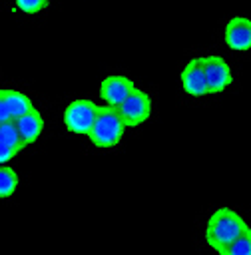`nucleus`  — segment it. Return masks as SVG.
<instances>
[{"mask_svg":"<svg viewBox=\"0 0 251 255\" xmlns=\"http://www.w3.org/2000/svg\"><path fill=\"white\" fill-rule=\"evenodd\" d=\"M126 122L120 116L116 106H98L96 118L92 122V128L88 131L90 141L100 149H112L116 147L124 133H126Z\"/></svg>","mask_w":251,"mask_h":255,"instance_id":"obj_2","label":"nucleus"},{"mask_svg":"<svg viewBox=\"0 0 251 255\" xmlns=\"http://www.w3.org/2000/svg\"><path fill=\"white\" fill-rule=\"evenodd\" d=\"M0 139L4 143H8L10 147H14L16 151H22L26 147V143H24V139H22L14 120H6V122L0 124Z\"/></svg>","mask_w":251,"mask_h":255,"instance_id":"obj_11","label":"nucleus"},{"mask_svg":"<svg viewBox=\"0 0 251 255\" xmlns=\"http://www.w3.org/2000/svg\"><path fill=\"white\" fill-rule=\"evenodd\" d=\"M98 104L92 100H74L66 110H64V124L68 131L78 133V135H88L92 122L96 118Z\"/></svg>","mask_w":251,"mask_h":255,"instance_id":"obj_4","label":"nucleus"},{"mask_svg":"<svg viewBox=\"0 0 251 255\" xmlns=\"http://www.w3.org/2000/svg\"><path fill=\"white\" fill-rule=\"evenodd\" d=\"M6 120H12V116H10L8 104H6L4 96H2V90H0V124H2V122H6Z\"/></svg>","mask_w":251,"mask_h":255,"instance_id":"obj_16","label":"nucleus"},{"mask_svg":"<svg viewBox=\"0 0 251 255\" xmlns=\"http://www.w3.org/2000/svg\"><path fill=\"white\" fill-rule=\"evenodd\" d=\"M249 253H251V229L235 237L219 255H249Z\"/></svg>","mask_w":251,"mask_h":255,"instance_id":"obj_13","label":"nucleus"},{"mask_svg":"<svg viewBox=\"0 0 251 255\" xmlns=\"http://www.w3.org/2000/svg\"><path fill=\"white\" fill-rule=\"evenodd\" d=\"M225 44L235 52L251 48V20L247 16H233L225 24Z\"/></svg>","mask_w":251,"mask_h":255,"instance_id":"obj_6","label":"nucleus"},{"mask_svg":"<svg viewBox=\"0 0 251 255\" xmlns=\"http://www.w3.org/2000/svg\"><path fill=\"white\" fill-rule=\"evenodd\" d=\"M247 229H249V225L243 221V217L237 211H233L229 207H219L207 219L205 241L215 253H221L235 237H239Z\"/></svg>","mask_w":251,"mask_h":255,"instance_id":"obj_1","label":"nucleus"},{"mask_svg":"<svg viewBox=\"0 0 251 255\" xmlns=\"http://www.w3.org/2000/svg\"><path fill=\"white\" fill-rule=\"evenodd\" d=\"M16 153H18V151H16L14 147H10L8 143H4V141L0 139V165H2V163H8Z\"/></svg>","mask_w":251,"mask_h":255,"instance_id":"obj_15","label":"nucleus"},{"mask_svg":"<svg viewBox=\"0 0 251 255\" xmlns=\"http://www.w3.org/2000/svg\"><path fill=\"white\" fill-rule=\"evenodd\" d=\"M118 112L124 118L127 128L141 126L151 116V100H149V96L143 90L133 88L127 94V98L118 106Z\"/></svg>","mask_w":251,"mask_h":255,"instance_id":"obj_3","label":"nucleus"},{"mask_svg":"<svg viewBox=\"0 0 251 255\" xmlns=\"http://www.w3.org/2000/svg\"><path fill=\"white\" fill-rule=\"evenodd\" d=\"M199 60H201V68H203V76H205L209 94H219L225 88H229V84L233 82V74H231V68L225 62V58L203 56Z\"/></svg>","mask_w":251,"mask_h":255,"instance_id":"obj_5","label":"nucleus"},{"mask_svg":"<svg viewBox=\"0 0 251 255\" xmlns=\"http://www.w3.org/2000/svg\"><path fill=\"white\" fill-rule=\"evenodd\" d=\"M135 86H133V82L129 80V78H126V76H122V74H114V76H108V78H104L102 80V84H100V94H102V98L110 104V106H120L126 98H127V94L133 90Z\"/></svg>","mask_w":251,"mask_h":255,"instance_id":"obj_8","label":"nucleus"},{"mask_svg":"<svg viewBox=\"0 0 251 255\" xmlns=\"http://www.w3.org/2000/svg\"><path fill=\"white\" fill-rule=\"evenodd\" d=\"M2 96H4V100H6V104H8V110H10L12 120L20 118L22 114H26L28 110L34 108L32 100H30L26 94L18 92V90H2Z\"/></svg>","mask_w":251,"mask_h":255,"instance_id":"obj_10","label":"nucleus"},{"mask_svg":"<svg viewBox=\"0 0 251 255\" xmlns=\"http://www.w3.org/2000/svg\"><path fill=\"white\" fill-rule=\"evenodd\" d=\"M14 122H16V128H18V131H20V135H22V139H24L26 145L34 143L40 137L42 129H44V118H42V114L36 108L28 110L26 114H22L20 118H16Z\"/></svg>","mask_w":251,"mask_h":255,"instance_id":"obj_9","label":"nucleus"},{"mask_svg":"<svg viewBox=\"0 0 251 255\" xmlns=\"http://www.w3.org/2000/svg\"><path fill=\"white\" fill-rule=\"evenodd\" d=\"M18 189V173L12 167L0 165V199H8Z\"/></svg>","mask_w":251,"mask_h":255,"instance_id":"obj_12","label":"nucleus"},{"mask_svg":"<svg viewBox=\"0 0 251 255\" xmlns=\"http://www.w3.org/2000/svg\"><path fill=\"white\" fill-rule=\"evenodd\" d=\"M181 88L185 90V94H189L193 98H201V96L209 94L199 58H193L183 66V70H181Z\"/></svg>","mask_w":251,"mask_h":255,"instance_id":"obj_7","label":"nucleus"},{"mask_svg":"<svg viewBox=\"0 0 251 255\" xmlns=\"http://www.w3.org/2000/svg\"><path fill=\"white\" fill-rule=\"evenodd\" d=\"M16 6L26 14H36V12L46 10L48 0H16Z\"/></svg>","mask_w":251,"mask_h":255,"instance_id":"obj_14","label":"nucleus"}]
</instances>
